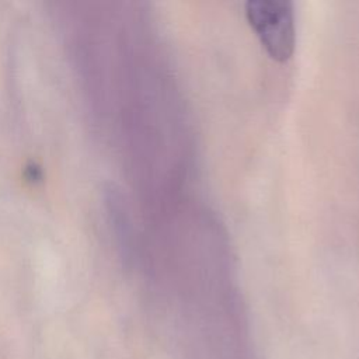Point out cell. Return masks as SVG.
Listing matches in <instances>:
<instances>
[{
    "label": "cell",
    "instance_id": "6da1fadb",
    "mask_svg": "<svg viewBox=\"0 0 359 359\" xmlns=\"http://www.w3.org/2000/svg\"><path fill=\"white\" fill-rule=\"evenodd\" d=\"M245 17L266 53L278 62L292 57L296 45V28L292 3L285 0H250Z\"/></svg>",
    "mask_w": 359,
    "mask_h": 359
}]
</instances>
